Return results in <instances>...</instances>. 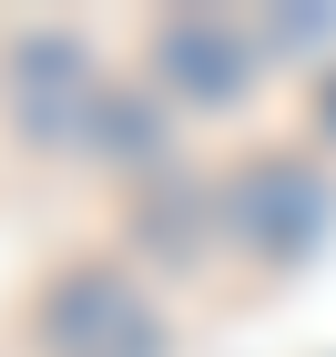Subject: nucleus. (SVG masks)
<instances>
[{
	"mask_svg": "<svg viewBox=\"0 0 336 357\" xmlns=\"http://www.w3.org/2000/svg\"><path fill=\"white\" fill-rule=\"evenodd\" d=\"M31 337H41V357H173V327L163 306L143 296L122 266H102V255H72V266L41 275V296H31Z\"/></svg>",
	"mask_w": 336,
	"mask_h": 357,
	"instance_id": "obj_1",
	"label": "nucleus"
},
{
	"mask_svg": "<svg viewBox=\"0 0 336 357\" xmlns=\"http://www.w3.org/2000/svg\"><path fill=\"white\" fill-rule=\"evenodd\" d=\"M214 225L245 255H265V266H306L316 235L336 225V194H326V174H316L306 153H245V164L214 184Z\"/></svg>",
	"mask_w": 336,
	"mask_h": 357,
	"instance_id": "obj_2",
	"label": "nucleus"
},
{
	"mask_svg": "<svg viewBox=\"0 0 336 357\" xmlns=\"http://www.w3.org/2000/svg\"><path fill=\"white\" fill-rule=\"evenodd\" d=\"M102 102H112V82L92 72V52L72 31H21V41L0 52V112H10L41 153L92 143L102 133Z\"/></svg>",
	"mask_w": 336,
	"mask_h": 357,
	"instance_id": "obj_3",
	"label": "nucleus"
},
{
	"mask_svg": "<svg viewBox=\"0 0 336 357\" xmlns=\"http://www.w3.org/2000/svg\"><path fill=\"white\" fill-rule=\"evenodd\" d=\"M143 52H153V92H173L184 112H224L255 82V31L224 10H163Z\"/></svg>",
	"mask_w": 336,
	"mask_h": 357,
	"instance_id": "obj_4",
	"label": "nucleus"
},
{
	"mask_svg": "<svg viewBox=\"0 0 336 357\" xmlns=\"http://www.w3.org/2000/svg\"><path fill=\"white\" fill-rule=\"evenodd\" d=\"M133 225L153 235V245H173V266H194L204 225H214V194H194L173 164H143V184H133Z\"/></svg>",
	"mask_w": 336,
	"mask_h": 357,
	"instance_id": "obj_5",
	"label": "nucleus"
},
{
	"mask_svg": "<svg viewBox=\"0 0 336 357\" xmlns=\"http://www.w3.org/2000/svg\"><path fill=\"white\" fill-rule=\"evenodd\" d=\"M316 133H336V82H326V92H316Z\"/></svg>",
	"mask_w": 336,
	"mask_h": 357,
	"instance_id": "obj_6",
	"label": "nucleus"
}]
</instances>
